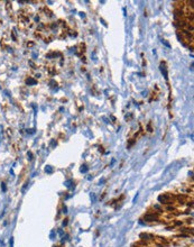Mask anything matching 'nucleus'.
<instances>
[{"mask_svg": "<svg viewBox=\"0 0 194 247\" xmlns=\"http://www.w3.org/2000/svg\"><path fill=\"white\" fill-rule=\"evenodd\" d=\"M45 171H46V172H52V169H51V167H46V169H45Z\"/></svg>", "mask_w": 194, "mask_h": 247, "instance_id": "nucleus-7", "label": "nucleus"}, {"mask_svg": "<svg viewBox=\"0 0 194 247\" xmlns=\"http://www.w3.org/2000/svg\"><path fill=\"white\" fill-rule=\"evenodd\" d=\"M88 171V167L87 166H84V167H81V172H87Z\"/></svg>", "mask_w": 194, "mask_h": 247, "instance_id": "nucleus-6", "label": "nucleus"}, {"mask_svg": "<svg viewBox=\"0 0 194 247\" xmlns=\"http://www.w3.org/2000/svg\"><path fill=\"white\" fill-rule=\"evenodd\" d=\"M158 199H159V201H163L164 203H168V197L167 195H160Z\"/></svg>", "mask_w": 194, "mask_h": 247, "instance_id": "nucleus-2", "label": "nucleus"}, {"mask_svg": "<svg viewBox=\"0 0 194 247\" xmlns=\"http://www.w3.org/2000/svg\"><path fill=\"white\" fill-rule=\"evenodd\" d=\"M145 219H146V220H149V221L156 220V216H154V215H147V216L145 217Z\"/></svg>", "mask_w": 194, "mask_h": 247, "instance_id": "nucleus-3", "label": "nucleus"}, {"mask_svg": "<svg viewBox=\"0 0 194 247\" xmlns=\"http://www.w3.org/2000/svg\"><path fill=\"white\" fill-rule=\"evenodd\" d=\"M162 43H163V44H165V45H166V46H167V47H171V45H169V43H167V42H166L165 39H163V41H162Z\"/></svg>", "mask_w": 194, "mask_h": 247, "instance_id": "nucleus-5", "label": "nucleus"}, {"mask_svg": "<svg viewBox=\"0 0 194 247\" xmlns=\"http://www.w3.org/2000/svg\"><path fill=\"white\" fill-rule=\"evenodd\" d=\"M26 83L28 85H35L36 83H37V81H36V80H34V79H32V78H29V79H27V80H26Z\"/></svg>", "mask_w": 194, "mask_h": 247, "instance_id": "nucleus-1", "label": "nucleus"}, {"mask_svg": "<svg viewBox=\"0 0 194 247\" xmlns=\"http://www.w3.org/2000/svg\"><path fill=\"white\" fill-rule=\"evenodd\" d=\"M160 71H162V72L164 73V76H165V79H167V71H166L165 66H163V64L160 65Z\"/></svg>", "mask_w": 194, "mask_h": 247, "instance_id": "nucleus-4", "label": "nucleus"}, {"mask_svg": "<svg viewBox=\"0 0 194 247\" xmlns=\"http://www.w3.org/2000/svg\"><path fill=\"white\" fill-rule=\"evenodd\" d=\"M2 190H3V191H6V185H5L3 183H2Z\"/></svg>", "mask_w": 194, "mask_h": 247, "instance_id": "nucleus-8", "label": "nucleus"}]
</instances>
